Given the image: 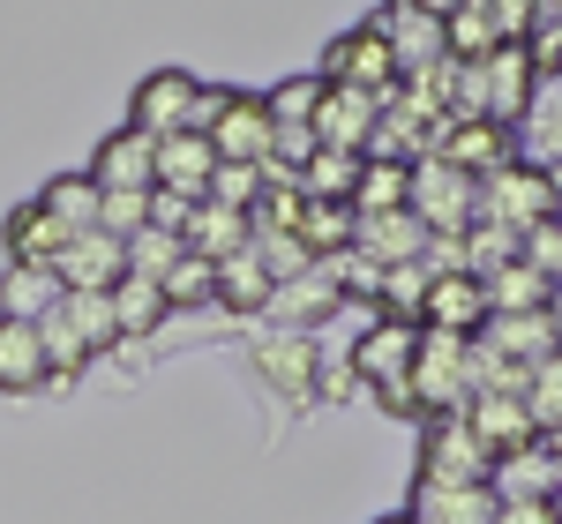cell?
Here are the masks:
<instances>
[{"label":"cell","instance_id":"1","mask_svg":"<svg viewBox=\"0 0 562 524\" xmlns=\"http://www.w3.org/2000/svg\"><path fill=\"white\" fill-rule=\"evenodd\" d=\"M480 218L525 240V232H540L548 218H562V180L540 158H518V166H503L495 180H480Z\"/></svg>","mask_w":562,"mask_h":524},{"label":"cell","instance_id":"2","mask_svg":"<svg viewBox=\"0 0 562 524\" xmlns=\"http://www.w3.org/2000/svg\"><path fill=\"white\" fill-rule=\"evenodd\" d=\"M413 218L428 225V240H465L480 218V180H465L458 166H442V158H420L413 166V203H405Z\"/></svg>","mask_w":562,"mask_h":524},{"label":"cell","instance_id":"3","mask_svg":"<svg viewBox=\"0 0 562 524\" xmlns=\"http://www.w3.org/2000/svg\"><path fill=\"white\" fill-rule=\"evenodd\" d=\"M413 390H420V420L465 412V405H473V338H442V330H420Z\"/></svg>","mask_w":562,"mask_h":524},{"label":"cell","instance_id":"4","mask_svg":"<svg viewBox=\"0 0 562 524\" xmlns=\"http://www.w3.org/2000/svg\"><path fill=\"white\" fill-rule=\"evenodd\" d=\"M495 472V449L473 435L465 412H442V420H420V480L442 487H487Z\"/></svg>","mask_w":562,"mask_h":524},{"label":"cell","instance_id":"5","mask_svg":"<svg viewBox=\"0 0 562 524\" xmlns=\"http://www.w3.org/2000/svg\"><path fill=\"white\" fill-rule=\"evenodd\" d=\"M315 76L338 83V90H368V98L383 105L390 90H397V53H390V38L375 23H360V31H338V38L323 45V68H315Z\"/></svg>","mask_w":562,"mask_h":524},{"label":"cell","instance_id":"6","mask_svg":"<svg viewBox=\"0 0 562 524\" xmlns=\"http://www.w3.org/2000/svg\"><path fill=\"white\" fill-rule=\"evenodd\" d=\"M270 135H278V121H270L262 90H217V113H211V128H203L217 166H262L270 158Z\"/></svg>","mask_w":562,"mask_h":524},{"label":"cell","instance_id":"7","mask_svg":"<svg viewBox=\"0 0 562 524\" xmlns=\"http://www.w3.org/2000/svg\"><path fill=\"white\" fill-rule=\"evenodd\" d=\"M195 105H203V83L188 68H150L143 83L128 90V128H143L150 143L195 128Z\"/></svg>","mask_w":562,"mask_h":524},{"label":"cell","instance_id":"8","mask_svg":"<svg viewBox=\"0 0 562 524\" xmlns=\"http://www.w3.org/2000/svg\"><path fill=\"white\" fill-rule=\"evenodd\" d=\"M53 277H60V293H113L121 277H128V240H113V232H68L60 240V255H53Z\"/></svg>","mask_w":562,"mask_h":524},{"label":"cell","instance_id":"9","mask_svg":"<svg viewBox=\"0 0 562 524\" xmlns=\"http://www.w3.org/2000/svg\"><path fill=\"white\" fill-rule=\"evenodd\" d=\"M435 158L458 166L465 180H495L503 166H518V135L503 128V121H442Z\"/></svg>","mask_w":562,"mask_h":524},{"label":"cell","instance_id":"10","mask_svg":"<svg viewBox=\"0 0 562 524\" xmlns=\"http://www.w3.org/2000/svg\"><path fill=\"white\" fill-rule=\"evenodd\" d=\"M83 173L98 180V195H143V187H158V143L143 128H113V135H98Z\"/></svg>","mask_w":562,"mask_h":524},{"label":"cell","instance_id":"11","mask_svg":"<svg viewBox=\"0 0 562 524\" xmlns=\"http://www.w3.org/2000/svg\"><path fill=\"white\" fill-rule=\"evenodd\" d=\"M375 121H383V105H375L368 90H338V83H323V105H315L307 135H315L323 150H360V158H368V143H375Z\"/></svg>","mask_w":562,"mask_h":524},{"label":"cell","instance_id":"12","mask_svg":"<svg viewBox=\"0 0 562 524\" xmlns=\"http://www.w3.org/2000/svg\"><path fill=\"white\" fill-rule=\"evenodd\" d=\"M487 487H495V502H555L562 457H555L540 435H532V442H518V449H503V457H495Z\"/></svg>","mask_w":562,"mask_h":524},{"label":"cell","instance_id":"13","mask_svg":"<svg viewBox=\"0 0 562 524\" xmlns=\"http://www.w3.org/2000/svg\"><path fill=\"white\" fill-rule=\"evenodd\" d=\"M480 98H487V121H518L525 105L540 98V68H532V53L525 45H495L487 60H480Z\"/></svg>","mask_w":562,"mask_h":524},{"label":"cell","instance_id":"14","mask_svg":"<svg viewBox=\"0 0 562 524\" xmlns=\"http://www.w3.org/2000/svg\"><path fill=\"white\" fill-rule=\"evenodd\" d=\"M487 322V285L473 270H442L428 285V307H420V330H442V338H480Z\"/></svg>","mask_w":562,"mask_h":524},{"label":"cell","instance_id":"15","mask_svg":"<svg viewBox=\"0 0 562 524\" xmlns=\"http://www.w3.org/2000/svg\"><path fill=\"white\" fill-rule=\"evenodd\" d=\"M413 360H420V322L375 315V330L352 338V375L360 383H397V375H413Z\"/></svg>","mask_w":562,"mask_h":524},{"label":"cell","instance_id":"16","mask_svg":"<svg viewBox=\"0 0 562 524\" xmlns=\"http://www.w3.org/2000/svg\"><path fill=\"white\" fill-rule=\"evenodd\" d=\"M180 248L203 262H225V255H240V248H256V218L233 210V203H217V195H203L188 210V225H180Z\"/></svg>","mask_w":562,"mask_h":524},{"label":"cell","instance_id":"17","mask_svg":"<svg viewBox=\"0 0 562 524\" xmlns=\"http://www.w3.org/2000/svg\"><path fill=\"white\" fill-rule=\"evenodd\" d=\"M217 180V150L203 143V135H166L158 143V195H180V203H203Z\"/></svg>","mask_w":562,"mask_h":524},{"label":"cell","instance_id":"18","mask_svg":"<svg viewBox=\"0 0 562 524\" xmlns=\"http://www.w3.org/2000/svg\"><path fill=\"white\" fill-rule=\"evenodd\" d=\"M352 255L383 262V270H397V262H420V255H428V225L413 218V210H383V218H352Z\"/></svg>","mask_w":562,"mask_h":524},{"label":"cell","instance_id":"19","mask_svg":"<svg viewBox=\"0 0 562 524\" xmlns=\"http://www.w3.org/2000/svg\"><path fill=\"white\" fill-rule=\"evenodd\" d=\"M53 383V360H45V338L38 322H15L0 315V397H31Z\"/></svg>","mask_w":562,"mask_h":524},{"label":"cell","instance_id":"20","mask_svg":"<svg viewBox=\"0 0 562 524\" xmlns=\"http://www.w3.org/2000/svg\"><path fill=\"white\" fill-rule=\"evenodd\" d=\"M368 23L390 38V53H397V76H428L435 60H450V53H442V23L413 15V8H397V0H390L383 15H368Z\"/></svg>","mask_w":562,"mask_h":524},{"label":"cell","instance_id":"21","mask_svg":"<svg viewBox=\"0 0 562 524\" xmlns=\"http://www.w3.org/2000/svg\"><path fill=\"white\" fill-rule=\"evenodd\" d=\"M413 524H495V487H442V480H413L405 502Z\"/></svg>","mask_w":562,"mask_h":524},{"label":"cell","instance_id":"22","mask_svg":"<svg viewBox=\"0 0 562 524\" xmlns=\"http://www.w3.org/2000/svg\"><path fill=\"white\" fill-rule=\"evenodd\" d=\"M60 300H68V293H60L53 262H8V270H0V315H15V322H45Z\"/></svg>","mask_w":562,"mask_h":524},{"label":"cell","instance_id":"23","mask_svg":"<svg viewBox=\"0 0 562 524\" xmlns=\"http://www.w3.org/2000/svg\"><path fill=\"white\" fill-rule=\"evenodd\" d=\"M256 367H262V383H270V390L307 397V390H315V338H301V330L262 338V345H256Z\"/></svg>","mask_w":562,"mask_h":524},{"label":"cell","instance_id":"24","mask_svg":"<svg viewBox=\"0 0 562 524\" xmlns=\"http://www.w3.org/2000/svg\"><path fill=\"white\" fill-rule=\"evenodd\" d=\"M480 285H487V315H540V307L555 300V277H540L525 255L503 262V270H487Z\"/></svg>","mask_w":562,"mask_h":524},{"label":"cell","instance_id":"25","mask_svg":"<svg viewBox=\"0 0 562 524\" xmlns=\"http://www.w3.org/2000/svg\"><path fill=\"white\" fill-rule=\"evenodd\" d=\"M53 322L83 345V360H98L105 345H121V322H113V293H68L53 307Z\"/></svg>","mask_w":562,"mask_h":524},{"label":"cell","instance_id":"26","mask_svg":"<svg viewBox=\"0 0 562 524\" xmlns=\"http://www.w3.org/2000/svg\"><path fill=\"white\" fill-rule=\"evenodd\" d=\"M465 420H473V435L487 442L495 457L540 435V428H532V412H525V397H473V405H465Z\"/></svg>","mask_w":562,"mask_h":524},{"label":"cell","instance_id":"27","mask_svg":"<svg viewBox=\"0 0 562 524\" xmlns=\"http://www.w3.org/2000/svg\"><path fill=\"white\" fill-rule=\"evenodd\" d=\"M405 203H413V166L368 158L360 166V187H352V218H383V210H405Z\"/></svg>","mask_w":562,"mask_h":524},{"label":"cell","instance_id":"28","mask_svg":"<svg viewBox=\"0 0 562 524\" xmlns=\"http://www.w3.org/2000/svg\"><path fill=\"white\" fill-rule=\"evenodd\" d=\"M270 307L301 330V322H315V315H330L338 307V270L330 262H315V270H301V277H285L278 293H270Z\"/></svg>","mask_w":562,"mask_h":524},{"label":"cell","instance_id":"29","mask_svg":"<svg viewBox=\"0 0 562 524\" xmlns=\"http://www.w3.org/2000/svg\"><path fill=\"white\" fill-rule=\"evenodd\" d=\"M270 270L256 262V248H240V255H225L217 262V307H233V315H262L270 307Z\"/></svg>","mask_w":562,"mask_h":524},{"label":"cell","instance_id":"30","mask_svg":"<svg viewBox=\"0 0 562 524\" xmlns=\"http://www.w3.org/2000/svg\"><path fill=\"white\" fill-rule=\"evenodd\" d=\"M360 150H323L315 143V158L301 166V195L307 203H352V187H360Z\"/></svg>","mask_w":562,"mask_h":524},{"label":"cell","instance_id":"31","mask_svg":"<svg viewBox=\"0 0 562 524\" xmlns=\"http://www.w3.org/2000/svg\"><path fill=\"white\" fill-rule=\"evenodd\" d=\"M38 203H45V218L60 225V232H90L105 195H98V180H90V173H60V180H45V187H38Z\"/></svg>","mask_w":562,"mask_h":524},{"label":"cell","instance_id":"32","mask_svg":"<svg viewBox=\"0 0 562 524\" xmlns=\"http://www.w3.org/2000/svg\"><path fill=\"white\" fill-rule=\"evenodd\" d=\"M0 240H8V262H53L68 232L45 218V203H15V210H8V225H0Z\"/></svg>","mask_w":562,"mask_h":524},{"label":"cell","instance_id":"33","mask_svg":"<svg viewBox=\"0 0 562 524\" xmlns=\"http://www.w3.org/2000/svg\"><path fill=\"white\" fill-rule=\"evenodd\" d=\"M173 307H166V285L158 277H121L113 285V322H121V338H143V330H158Z\"/></svg>","mask_w":562,"mask_h":524},{"label":"cell","instance_id":"34","mask_svg":"<svg viewBox=\"0 0 562 524\" xmlns=\"http://www.w3.org/2000/svg\"><path fill=\"white\" fill-rule=\"evenodd\" d=\"M428 285H435L428 262H397V270H383V293H375V307H383L390 322H420V307H428Z\"/></svg>","mask_w":562,"mask_h":524},{"label":"cell","instance_id":"35","mask_svg":"<svg viewBox=\"0 0 562 524\" xmlns=\"http://www.w3.org/2000/svg\"><path fill=\"white\" fill-rule=\"evenodd\" d=\"M301 248H307L315 262L346 255V248H352V203H307V218H301Z\"/></svg>","mask_w":562,"mask_h":524},{"label":"cell","instance_id":"36","mask_svg":"<svg viewBox=\"0 0 562 524\" xmlns=\"http://www.w3.org/2000/svg\"><path fill=\"white\" fill-rule=\"evenodd\" d=\"M525 412H532L540 435L562 428V352H548L540 367H525Z\"/></svg>","mask_w":562,"mask_h":524},{"label":"cell","instance_id":"37","mask_svg":"<svg viewBox=\"0 0 562 524\" xmlns=\"http://www.w3.org/2000/svg\"><path fill=\"white\" fill-rule=\"evenodd\" d=\"M262 105H270V121H278V128H307V121H315V105H323V76H285L278 90H262Z\"/></svg>","mask_w":562,"mask_h":524},{"label":"cell","instance_id":"38","mask_svg":"<svg viewBox=\"0 0 562 524\" xmlns=\"http://www.w3.org/2000/svg\"><path fill=\"white\" fill-rule=\"evenodd\" d=\"M166 307H211L217 300V262H203V255H180L166 277Z\"/></svg>","mask_w":562,"mask_h":524},{"label":"cell","instance_id":"39","mask_svg":"<svg viewBox=\"0 0 562 524\" xmlns=\"http://www.w3.org/2000/svg\"><path fill=\"white\" fill-rule=\"evenodd\" d=\"M180 255H188V248H180V232H158V225H143V232L128 240V277H166Z\"/></svg>","mask_w":562,"mask_h":524},{"label":"cell","instance_id":"40","mask_svg":"<svg viewBox=\"0 0 562 524\" xmlns=\"http://www.w3.org/2000/svg\"><path fill=\"white\" fill-rule=\"evenodd\" d=\"M143 225H150V187H143V195H105V203H98V232H113V240H135Z\"/></svg>","mask_w":562,"mask_h":524},{"label":"cell","instance_id":"41","mask_svg":"<svg viewBox=\"0 0 562 524\" xmlns=\"http://www.w3.org/2000/svg\"><path fill=\"white\" fill-rule=\"evenodd\" d=\"M211 195H217V203H233V210H256V203H262V166H217Z\"/></svg>","mask_w":562,"mask_h":524},{"label":"cell","instance_id":"42","mask_svg":"<svg viewBox=\"0 0 562 524\" xmlns=\"http://www.w3.org/2000/svg\"><path fill=\"white\" fill-rule=\"evenodd\" d=\"M375 405H383L390 420H420V390H413V375H397V383H375Z\"/></svg>","mask_w":562,"mask_h":524},{"label":"cell","instance_id":"43","mask_svg":"<svg viewBox=\"0 0 562 524\" xmlns=\"http://www.w3.org/2000/svg\"><path fill=\"white\" fill-rule=\"evenodd\" d=\"M495 524H562L555 502H495Z\"/></svg>","mask_w":562,"mask_h":524},{"label":"cell","instance_id":"44","mask_svg":"<svg viewBox=\"0 0 562 524\" xmlns=\"http://www.w3.org/2000/svg\"><path fill=\"white\" fill-rule=\"evenodd\" d=\"M397 8H413V15H428V23H450L465 0H397Z\"/></svg>","mask_w":562,"mask_h":524},{"label":"cell","instance_id":"45","mask_svg":"<svg viewBox=\"0 0 562 524\" xmlns=\"http://www.w3.org/2000/svg\"><path fill=\"white\" fill-rule=\"evenodd\" d=\"M548 322H555V330H562V285H555V300H548Z\"/></svg>","mask_w":562,"mask_h":524},{"label":"cell","instance_id":"46","mask_svg":"<svg viewBox=\"0 0 562 524\" xmlns=\"http://www.w3.org/2000/svg\"><path fill=\"white\" fill-rule=\"evenodd\" d=\"M540 442H548V449H555V457H562V428H548V435H540Z\"/></svg>","mask_w":562,"mask_h":524},{"label":"cell","instance_id":"47","mask_svg":"<svg viewBox=\"0 0 562 524\" xmlns=\"http://www.w3.org/2000/svg\"><path fill=\"white\" fill-rule=\"evenodd\" d=\"M375 524H413V517H405V510H383V517H375Z\"/></svg>","mask_w":562,"mask_h":524},{"label":"cell","instance_id":"48","mask_svg":"<svg viewBox=\"0 0 562 524\" xmlns=\"http://www.w3.org/2000/svg\"><path fill=\"white\" fill-rule=\"evenodd\" d=\"M555 517H562V487H555Z\"/></svg>","mask_w":562,"mask_h":524},{"label":"cell","instance_id":"49","mask_svg":"<svg viewBox=\"0 0 562 524\" xmlns=\"http://www.w3.org/2000/svg\"><path fill=\"white\" fill-rule=\"evenodd\" d=\"M532 8H548V0H532Z\"/></svg>","mask_w":562,"mask_h":524}]
</instances>
